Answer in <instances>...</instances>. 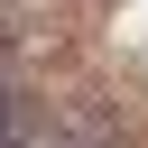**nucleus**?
Listing matches in <instances>:
<instances>
[{
    "mask_svg": "<svg viewBox=\"0 0 148 148\" xmlns=\"http://www.w3.org/2000/svg\"><path fill=\"white\" fill-rule=\"evenodd\" d=\"M18 148H111V130L92 111H46V120H18Z\"/></svg>",
    "mask_w": 148,
    "mask_h": 148,
    "instance_id": "1",
    "label": "nucleus"
},
{
    "mask_svg": "<svg viewBox=\"0 0 148 148\" xmlns=\"http://www.w3.org/2000/svg\"><path fill=\"white\" fill-rule=\"evenodd\" d=\"M0 148H18V102H9V83H0Z\"/></svg>",
    "mask_w": 148,
    "mask_h": 148,
    "instance_id": "2",
    "label": "nucleus"
},
{
    "mask_svg": "<svg viewBox=\"0 0 148 148\" xmlns=\"http://www.w3.org/2000/svg\"><path fill=\"white\" fill-rule=\"evenodd\" d=\"M0 83H9V37H0Z\"/></svg>",
    "mask_w": 148,
    "mask_h": 148,
    "instance_id": "3",
    "label": "nucleus"
}]
</instances>
